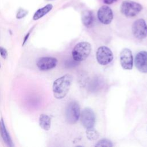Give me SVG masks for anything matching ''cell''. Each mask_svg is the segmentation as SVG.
Instances as JSON below:
<instances>
[{
  "label": "cell",
  "mask_w": 147,
  "mask_h": 147,
  "mask_svg": "<svg viewBox=\"0 0 147 147\" xmlns=\"http://www.w3.org/2000/svg\"><path fill=\"white\" fill-rule=\"evenodd\" d=\"M72 81V77L69 74H65L56 79L52 86L54 96L58 99L64 98L67 94Z\"/></svg>",
  "instance_id": "6da1fadb"
},
{
  "label": "cell",
  "mask_w": 147,
  "mask_h": 147,
  "mask_svg": "<svg viewBox=\"0 0 147 147\" xmlns=\"http://www.w3.org/2000/svg\"><path fill=\"white\" fill-rule=\"evenodd\" d=\"M91 51V44L86 41L78 43L72 51L73 59L76 62H80L86 60Z\"/></svg>",
  "instance_id": "7a4b0ae2"
},
{
  "label": "cell",
  "mask_w": 147,
  "mask_h": 147,
  "mask_svg": "<svg viewBox=\"0 0 147 147\" xmlns=\"http://www.w3.org/2000/svg\"><path fill=\"white\" fill-rule=\"evenodd\" d=\"M142 9V6L140 3L130 0L123 1L120 7L121 12L127 17L136 16Z\"/></svg>",
  "instance_id": "3957f363"
},
{
  "label": "cell",
  "mask_w": 147,
  "mask_h": 147,
  "mask_svg": "<svg viewBox=\"0 0 147 147\" xmlns=\"http://www.w3.org/2000/svg\"><path fill=\"white\" fill-rule=\"evenodd\" d=\"M80 115V110L79 103L76 101H71L67 106L65 118L68 123L74 124L79 120Z\"/></svg>",
  "instance_id": "277c9868"
},
{
  "label": "cell",
  "mask_w": 147,
  "mask_h": 147,
  "mask_svg": "<svg viewBox=\"0 0 147 147\" xmlns=\"http://www.w3.org/2000/svg\"><path fill=\"white\" fill-rule=\"evenodd\" d=\"M96 57L99 64L106 65L112 61L114 56L112 51L109 48L106 46H101L97 49Z\"/></svg>",
  "instance_id": "5b68a950"
},
{
  "label": "cell",
  "mask_w": 147,
  "mask_h": 147,
  "mask_svg": "<svg viewBox=\"0 0 147 147\" xmlns=\"http://www.w3.org/2000/svg\"><path fill=\"white\" fill-rule=\"evenodd\" d=\"M131 30L133 36L138 40L147 37V24L144 19L137 20L132 25Z\"/></svg>",
  "instance_id": "8992f818"
},
{
  "label": "cell",
  "mask_w": 147,
  "mask_h": 147,
  "mask_svg": "<svg viewBox=\"0 0 147 147\" xmlns=\"http://www.w3.org/2000/svg\"><path fill=\"white\" fill-rule=\"evenodd\" d=\"M80 122L85 129L94 127L95 123V115L93 110L88 107L84 108L80 113Z\"/></svg>",
  "instance_id": "52a82bcc"
},
{
  "label": "cell",
  "mask_w": 147,
  "mask_h": 147,
  "mask_svg": "<svg viewBox=\"0 0 147 147\" xmlns=\"http://www.w3.org/2000/svg\"><path fill=\"white\" fill-rule=\"evenodd\" d=\"M119 61L123 69H131L133 66V57L131 51L128 48L123 49L120 53Z\"/></svg>",
  "instance_id": "ba28073f"
},
{
  "label": "cell",
  "mask_w": 147,
  "mask_h": 147,
  "mask_svg": "<svg viewBox=\"0 0 147 147\" xmlns=\"http://www.w3.org/2000/svg\"><path fill=\"white\" fill-rule=\"evenodd\" d=\"M57 64V60L55 57L44 56L39 58L37 62L36 65L41 71H48L54 68Z\"/></svg>",
  "instance_id": "9c48e42d"
},
{
  "label": "cell",
  "mask_w": 147,
  "mask_h": 147,
  "mask_svg": "<svg viewBox=\"0 0 147 147\" xmlns=\"http://www.w3.org/2000/svg\"><path fill=\"white\" fill-rule=\"evenodd\" d=\"M97 17L102 24L108 25L111 23L113 19V13L110 7L108 6L103 5L98 10Z\"/></svg>",
  "instance_id": "30bf717a"
},
{
  "label": "cell",
  "mask_w": 147,
  "mask_h": 147,
  "mask_svg": "<svg viewBox=\"0 0 147 147\" xmlns=\"http://www.w3.org/2000/svg\"><path fill=\"white\" fill-rule=\"evenodd\" d=\"M134 63L137 69L142 73H147V52H139L135 57Z\"/></svg>",
  "instance_id": "8fae6325"
},
{
  "label": "cell",
  "mask_w": 147,
  "mask_h": 147,
  "mask_svg": "<svg viewBox=\"0 0 147 147\" xmlns=\"http://www.w3.org/2000/svg\"><path fill=\"white\" fill-rule=\"evenodd\" d=\"M0 134L5 144L9 147H13L14 146L12 139L7 131L5 122L2 118L0 121Z\"/></svg>",
  "instance_id": "7c38bea8"
},
{
  "label": "cell",
  "mask_w": 147,
  "mask_h": 147,
  "mask_svg": "<svg viewBox=\"0 0 147 147\" xmlns=\"http://www.w3.org/2000/svg\"><path fill=\"white\" fill-rule=\"evenodd\" d=\"M53 8V5L51 3L47 4L44 7L38 9L33 16V20L34 21L38 20L40 19L41 18L43 17L44 16H45L47 14H48Z\"/></svg>",
  "instance_id": "4fadbf2b"
},
{
  "label": "cell",
  "mask_w": 147,
  "mask_h": 147,
  "mask_svg": "<svg viewBox=\"0 0 147 147\" xmlns=\"http://www.w3.org/2000/svg\"><path fill=\"white\" fill-rule=\"evenodd\" d=\"M82 22L83 24L87 27H90L94 22V16L91 11L85 10L82 14Z\"/></svg>",
  "instance_id": "5bb4252c"
},
{
  "label": "cell",
  "mask_w": 147,
  "mask_h": 147,
  "mask_svg": "<svg viewBox=\"0 0 147 147\" xmlns=\"http://www.w3.org/2000/svg\"><path fill=\"white\" fill-rule=\"evenodd\" d=\"M38 123L40 127L44 130H49L51 126V118L45 114H41L39 117Z\"/></svg>",
  "instance_id": "9a60e30c"
},
{
  "label": "cell",
  "mask_w": 147,
  "mask_h": 147,
  "mask_svg": "<svg viewBox=\"0 0 147 147\" xmlns=\"http://www.w3.org/2000/svg\"><path fill=\"white\" fill-rule=\"evenodd\" d=\"M99 134L96 130L94 127L86 129V137L90 141H94L99 138Z\"/></svg>",
  "instance_id": "2e32d148"
},
{
  "label": "cell",
  "mask_w": 147,
  "mask_h": 147,
  "mask_svg": "<svg viewBox=\"0 0 147 147\" xmlns=\"http://www.w3.org/2000/svg\"><path fill=\"white\" fill-rule=\"evenodd\" d=\"M113 146V144L112 142L108 139L104 138L99 140L96 144L95 145V146H106V147H112Z\"/></svg>",
  "instance_id": "e0dca14e"
},
{
  "label": "cell",
  "mask_w": 147,
  "mask_h": 147,
  "mask_svg": "<svg viewBox=\"0 0 147 147\" xmlns=\"http://www.w3.org/2000/svg\"><path fill=\"white\" fill-rule=\"evenodd\" d=\"M28 14V10L22 8H20L16 14V18L18 20L22 19L24 18Z\"/></svg>",
  "instance_id": "ac0fdd59"
},
{
  "label": "cell",
  "mask_w": 147,
  "mask_h": 147,
  "mask_svg": "<svg viewBox=\"0 0 147 147\" xmlns=\"http://www.w3.org/2000/svg\"><path fill=\"white\" fill-rule=\"evenodd\" d=\"M0 55H1V57L5 59L7 58V55H8V53H7L6 49L1 46H0Z\"/></svg>",
  "instance_id": "d6986e66"
},
{
  "label": "cell",
  "mask_w": 147,
  "mask_h": 147,
  "mask_svg": "<svg viewBox=\"0 0 147 147\" xmlns=\"http://www.w3.org/2000/svg\"><path fill=\"white\" fill-rule=\"evenodd\" d=\"M31 30H32V29H31L30 31H29V32L26 33V34L24 38V40H23V42H22V47H23V46L26 44V42H27V41H28V38H29V36H30V33H31Z\"/></svg>",
  "instance_id": "ffe728a7"
},
{
  "label": "cell",
  "mask_w": 147,
  "mask_h": 147,
  "mask_svg": "<svg viewBox=\"0 0 147 147\" xmlns=\"http://www.w3.org/2000/svg\"><path fill=\"white\" fill-rule=\"evenodd\" d=\"M117 0H103V2L105 3L107 5H110L113 3L114 2H116Z\"/></svg>",
  "instance_id": "44dd1931"
},
{
  "label": "cell",
  "mask_w": 147,
  "mask_h": 147,
  "mask_svg": "<svg viewBox=\"0 0 147 147\" xmlns=\"http://www.w3.org/2000/svg\"><path fill=\"white\" fill-rule=\"evenodd\" d=\"M0 68H1V64H0Z\"/></svg>",
  "instance_id": "7402d4cb"
},
{
  "label": "cell",
  "mask_w": 147,
  "mask_h": 147,
  "mask_svg": "<svg viewBox=\"0 0 147 147\" xmlns=\"http://www.w3.org/2000/svg\"><path fill=\"white\" fill-rule=\"evenodd\" d=\"M48 1H51V0H48Z\"/></svg>",
  "instance_id": "603a6c76"
}]
</instances>
